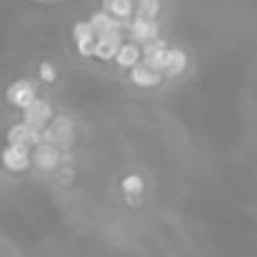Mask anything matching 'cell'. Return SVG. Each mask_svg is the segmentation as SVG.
<instances>
[{
	"label": "cell",
	"mask_w": 257,
	"mask_h": 257,
	"mask_svg": "<svg viewBox=\"0 0 257 257\" xmlns=\"http://www.w3.org/2000/svg\"><path fill=\"white\" fill-rule=\"evenodd\" d=\"M43 140L58 145V148H68L75 140V127L70 122V117H55L43 127Z\"/></svg>",
	"instance_id": "1"
},
{
	"label": "cell",
	"mask_w": 257,
	"mask_h": 257,
	"mask_svg": "<svg viewBox=\"0 0 257 257\" xmlns=\"http://www.w3.org/2000/svg\"><path fill=\"white\" fill-rule=\"evenodd\" d=\"M0 163L3 168L10 172H23L33 165V158H30V148L25 145H15V143H8V148H3L0 153Z\"/></svg>",
	"instance_id": "2"
},
{
	"label": "cell",
	"mask_w": 257,
	"mask_h": 257,
	"mask_svg": "<svg viewBox=\"0 0 257 257\" xmlns=\"http://www.w3.org/2000/svg\"><path fill=\"white\" fill-rule=\"evenodd\" d=\"M73 40H75V48L83 58H95V45H97V33L92 28L90 20H78L73 25Z\"/></svg>",
	"instance_id": "3"
},
{
	"label": "cell",
	"mask_w": 257,
	"mask_h": 257,
	"mask_svg": "<svg viewBox=\"0 0 257 257\" xmlns=\"http://www.w3.org/2000/svg\"><path fill=\"white\" fill-rule=\"evenodd\" d=\"M30 158H33V165L38 170H55L60 165V148L48 143V140H40L35 148H30Z\"/></svg>",
	"instance_id": "4"
},
{
	"label": "cell",
	"mask_w": 257,
	"mask_h": 257,
	"mask_svg": "<svg viewBox=\"0 0 257 257\" xmlns=\"http://www.w3.org/2000/svg\"><path fill=\"white\" fill-rule=\"evenodd\" d=\"M130 30V38L135 43H150L155 38H160V25H158V18H143V15H135V20L127 25Z\"/></svg>",
	"instance_id": "5"
},
{
	"label": "cell",
	"mask_w": 257,
	"mask_h": 257,
	"mask_svg": "<svg viewBox=\"0 0 257 257\" xmlns=\"http://www.w3.org/2000/svg\"><path fill=\"white\" fill-rule=\"evenodd\" d=\"M35 97H38V90H35V85H33L30 80H15V83H10L8 90H5V100H8L10 105L20 107V110H25Z\"/></svg>",
	"instance_id": "6"
},
{
	"label": "cell",
	"mask_w": 257,
	"mask_h": 257,
	"mask_svg": "<svg viewBox=\"0 0 257 257\" xmlns=\"http://www.w3.org/2000/svg\"><path fill=\"white\" fill-rule=\"evenodd\" d=\"M23 120L25 122H30L33 127H38V130H43L50 120H53V105L48 102V100H40V97H35L25 110H23Z\"/></svg>",
	"instance_id": "7"
},
{
	"label": "cell",
	"mask_w": 257,
	"mask_h": 257,
	"mask_svg": "<svg viewBox=\"0 0 257 257\" xmlns=\"http://www.w3.org/2000/svg\"><path fill=\"white\" fill-rule=\"evenodd\" d=\"M43 140V130L33 127L30 122H15L10 125L8 130V143H15V145H25V148H35L38 143Z\"/></svg>",
	"instance_id": "8"
},
{
	"label": "cell",
	"mask_w": 257,
	"mask_h": 257,
	"mask_svg": "<svg viewBox=\"0 0 257 257\" xmlns=\"http://www.w3.org/2000/svg\"><path fill=\"white\" fill-rule=\"evenodd\" d=\"M120 45H122V33H120V30H112V33L97 35L95 58H97V60H115V55H117Z\"/></svg>",
	"instance_id": "9"
},
{
	"label": "cell",
	"mask_w": 257,
	"mask_h": 257,
	"mask_svg": "<svg viewBox=\"0 0 257 257\" xmlns=\"http://www.w3.org/2000/svg\"><path fill=\"white\" fill-rule=\"evenodd\" d=\"M130 80H133V85L138 87H155L160 85L163 73L150 68V65H145V63H138L135 68H130Z\"/></svg>",
	"instance_id": "10"
},
{
	"label": "cell",
	"mask_w": 257,
	"mask_h": 257,
	"mask_svg": "<svg viewBox=\"0 0 257 257\" xmlns=\"http://www.w3.org/2000/svg\"><path fill=\"white\" fill-rule=\"evenodd\" d=\"M90 23H92V28H95L97 35H105V33H112V30H122V25H125V23L117 20L110 10H97V13H92Z\"/></svg>",
	"instance_id": "11"
},
{
	"label": "cell",
	"mask_w": 257,
	"mask_h": 257,
	"mask_svg": "<svg viewBox=\"0 0 257 257\" xmlns=\"http://www.w3.org/2000/svg\"><path fill=\"white\" fill-rule=\"evenodd\" d=\"M143 60V48H140V43H122L120 45V50H117V55H115V63L120 65V68H135L138 63Z\"/></svg>",
	"instance_id": "12"
},
{
	"label": "cell",
	"mask_w": 257,
	"mask_h": 257,
	"mask_svg": "<svg viewBox=\"0 0 257 257\" xmlns=\"http://www.w3.org/2000/svg\"><path fill=\"white\" fill-rule=\"evenodd\" d=\"M185 68H187V55H185L182 50H177V48H170V50H168V65H165V75L177 78V75H182V73H185Z\"/></svg>",
	"instance_id": "13"
},
{
	"label": "cell",
	"mask_w": 257,
	"mask_h": 257,
	"mask_svg": "<svg viewBox=\"0 0 257 257\" xmlns=\"http://www.w3.org/2000/svg\"><path fill=\"white\" fill-rule=\"evenodd\" d=\"M135 8H138V0H107V10L122 23H127L133 18Z\"/></svg>",
	"instance_id": "14"
},
{
	"label": "cell",
	"mask_w": 257,
	"mask_h": 257,
	"mask_svg": "<svg viewBox=\"0 0 257 257\" xmlns=\"http://www.w3.org/2000/svg\"><path fill=\"white\" fill-rule=\"evenodd\" d=\"M168 50H170V48H163V50L148 53V55H143V63L150 65V68H155V70H160V73H165V65H168Z\"/></svg>",
	"instance_id": "15"
},
{
	"label": "cell",
	"mask_w": 257,
	"mask_h": 257,
	"mask_svg": "<svg viewBox=\"0 0 257 257\" xmlns=\"http://www.w3.org/2000/svg\"><path fill=\"white\" fill-rule=\"evenodd\" d=\"M122 192L125 195H143V190H145V180L140 177V175H127L125 180H122Z\"/></svg>",
	"instance_id": "16"
},
{
	"label": "cell",
	"mask_w": 257,
	"mask_h": 257,
	"mask_svg": "<svg viewBox=\"0 0 257 257\" xmlns=\"http://www.w3.org/2000/svg\"><path fill=\"white\" fill-rule=\"evenodd\" d=\"M135 13L143 15V18H158L160 15V0H138Z\"/></svg>",
	"instance_id": "17"
},
{
	"label": "cell",
	"mask_w": 257,
	"mask_h": 257,
	"mask_svg": "<svg viewBox=\"0 0 257 257\" xmlns=\"http://www.w3.org/2000/svg\"><path fill=\"white\" fill-rule=\"evenodd\" d=\"M38 73H40L43 83H55V80H58V73H55V68H53L50 63H40Z\"/></svg>",
	"instance_id": "18"
}]
</instances>
